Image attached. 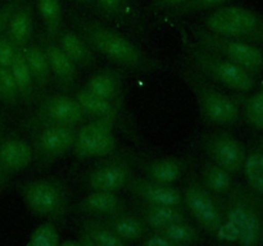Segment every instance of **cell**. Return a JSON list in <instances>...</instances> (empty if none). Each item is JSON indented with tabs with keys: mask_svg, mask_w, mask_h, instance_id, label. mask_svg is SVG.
<instances>
[{
	"mask_svg": "<svg viewBox=\"0 0 263 246\" xmlns=\"http://www.w3.org/2000/svg\"><path fill=\"white\" fill-rule=\"evenodd\" d=\"M128 191L145 204L181 205L182 194L172 184L159 183L149 178H131L126 186Z\"/></svg>",
	"mask_w": 263,
	"mask_h": 246,
	"instance_id": "obj_14",
	"label": "cell"
},
{
	"mask_svg": "<svg viewBox=\"0 0 263 246\" xmlns=\"http://www.w3.org/2000/svg\"><path fill=\"white\" fill-rule=\"evenodd\" d=\"M140 217L149 231H158L171 223L187 219L181 205L145 204L140 210Z\"/></svg>",
	"mask_w": 263,
	"mask_h": 246,
	"instance_id": "obj_21",
	"label": "cell"
},
{
	"mask_svg": "<svg viewBox=\"0 0 263 246\" xmlns=\"http://www.w3.org/2000/svg\"><path fill=\"white\" fill-rule=\"evenodd\" d=\"M40 43L45 50L46 55H48L51 76L64 90L73 87L77 78V68L79 67L64 53L55 38L49 37L48 35H43L40 37Z\"/></svg>",
	"mask_w": 263,
	"mask_h": 246,
	"instance_id": "obj_15",
	"label": "cell"
},
{
	"mask_svg": "<svg viewBox=\"0 0 263 246\" xmlns=\"http://www.w3.org/2000/svg\"><path fill=\"white\" fill-rule=\"evenodd\" d=\"M203 150L208 159L229 171L236 173L243 168L246 149L243 144L228 132H212L203 138Z\"/></svg>",
	"mask_w": 263,
	"mask_h": 246,
	"instance_id": "obj_10",
	"label": "cell"
},
{
	"mask_svg": "<svg viewBox=\"0 0 263 246\" xmlns=\"http://www.w3.org/2000/svg\"><path fill=\"white\" fill-rule=\"evenodd\" d=\"M37 10L45 26L46 35L55 38L62 30L63 22L61 0H37Z\"/></svg>",
	"mask_w": 263,
	"mask_h": 246,
	"instance_id": "obj_30",
	"label": "cell"
},
{
	"mask_svg": "<svg viewBox=\"0 0 263 246\" xmlns=\"http://www.w3.org/2000/svg\"><path fill=\"white\" fill-rule=\"evenodd\" d=\"M241 169L249 187L257 194H263V151L253 150L247 154Z\"/></svg>",
	"mask_w": 263,
	"mask_h": 246,
	"instance_id": "obj_31",
	"label": "cell"
},
{
	"mask_svg": "<svg viewBox=\"0 0 263 246\" xmlns=\"http://www.w3.org/2000/svg\"><path fill=\"white\" fill-rule=\"evenodd\" d=\"M74 2L82 3V4H90V3H92V2H94V0H74Z\"/></svg>",
	"mask_w": 263,
	"mask_h": 246,
	"instance_id": "obj_42",
	"label": "cell"
},
{
	"mask_svg": "<svg viewBox=\"0 0 263 246\" xmlns=\"http://www.w3.org/2000/svg\"><path fill=\"white\" fill-rule=\"evenodd\" d=\"M0 189H2V187H0Z\"/></svg>",
	"mask_w": 263,
	"mask_h": 246,
	"instance_id": "obj_43",
	"label": "cell"
},
{
	"mask_svg": "<svg viewBox=\"0 0 263 246\" xmlns=\"http://www.w3.org/2000/svg\"><path fill=\"white\" fill-rule=\"evenodd\" d=\"M64 53L74 61L77 67L90 68L98 61L95 51L77 31L61 30L55 37Z\"/></svg>",
	"mask_w": 263,
	"mask_h": 246,
	"instance_id": "obj_18",
	"label": "cell"
},
{
	"mask_svg": "<svg viewBox=\"0 0 263 246\" xmlns=\"http://www.w3.org/2000/svg\"><path fill=\"white\" fill-rule=\"evenodd\" d=\"M140 243L144 246H175L174 242L159 231H148L140 240Z\"/></svg>",
	"mask_w": 263,
	"mask_h": 246,
	"instance_id": "obj_39",
	"label": "cell"
},
{
	"mask_svg": "<svg viewBox=\"0 0 263 246\" xmlns=\"http://www.w3.org/2000/svg\"><path fill=\"white\" fill-rule=\"evenodd\" d=\"M158 231L163 233L166 237H168L175 246L192 245V243H197L202 240V233L187 219L171 223Z\"/></svg>",
	"mask_w": 263,
	"mask_h": 246,
	"instance_id": "obj_29",
	"label": "cell"
},
{
	"mask_svg": "<svg viewBox=\"0 0 263 246\" xmlns=\"http://www.w3.org/2000/svg\"><path fill=\"white\" fill-rule=\"evenodd\" d=\"M203 27L217 35L246 40L262 32L263 20L254 10L248 8L222 5L205 18Z\"/></svg>",
	"mask_w": 263,
	"mask_h": 246,
	"instance_id": "obj_5",
	"label": "cell"
},
{
	"mask_svg": "<svg viewBox=\"0 0 263 246\" xmlns=\"http://www.w3.org/2000/svg\"><path fill=\"white\" fill-rule=\"evenodd\" d=\"M33 148L17 135L0 140V187L13 174L22 172L33 160Z\"/></svg>",
	"mask_w": 263,
	"mask_h": 246,
	"instance_id": "obj_12",
	"label": "cell"
},
{
	"mask_svg": "<svg viewBox=\"0 0 263 246\" xmlns=\"http://www.w3.org/2000/svg\"><path fill=\"white\" fill-rule=\"evenodd\" d=\"M200 178L203 186L213 195H228L234 187L233 173L210 159L202 163Z\"/></svg>",
	"mask_w": 263,
	"mask_h": 246,
	"instance_id": "obj_25",
	"label": "cell"
},
{
	"mask_svg": "<svg viewBox=\"0 0 263 246\" xmlns=\"http://www.w3.org/2000/svg\"><path fill=\"white\" fill-rule=\"evenodd\" d=\"M20 192L27 209L36 217L57 220L66 213L68 196L64 184L58 179H31L21 184Z\"/></svg>",
	"mask_w": 263,
	"mask_h": 246,
	"instance_id": "obj_4",
	"label": "cell"
},
{
	"mask_svg": "<svg viewBox=\"0 0 263 246\" xmlns=\"http://www.w3.org/2000/svg\"><path fill=\"white\" fill-rule=\"evenodd\" d=\"M9 69L10 72H12L15 84H17L21 99H22L26 104H30L33 99V94H35L33 91H35L36 85L35 81H33L32 73H31L30 68H28L27 66L25 55H23L22 49H18L17 50Z\"/></svg>",
	"mask_w": 263,
	"mask_h": 246,
	"instance_id": "obj_28",
	"label": "cell"
},
{
	"mask_svg": "<svg viewBox=\"0 0 263 246\" xmlns=\"http://www.w3.org/2000/svg\"><path fill=\"white\" fill-rule=\"evenodd\" d=\"M77 127L64 125H41L32 140L33 153L44 163L66 155L73 148Z\"/></svg>",
	"mask_w": 263,
	"mask_h": 246,
	"instance_id": "obj_9",
	"label": "cell"
},
{
	"mask_svg": "<svg viewBox=\"0 0 263 246\" xmlns=\"http://www.w3.org/2000/svg\"><path fill=\"white\" fill-rule=\"evenodd\" d=\"M22 2L23 0H9L4 7L0 8V33L7 28L10 15H12L13 12L20 7V4Z\"/></svg>",
	"mask_w": 263,
	"mask_h": 246,
	"instance_id": "obj_40",
	"label": "cell"
},
{
	"mask_svg": "<svg viewBox=\"0 0 263 246\" xmlns=\"http://www.w3.org/2000/svg\"><path fill=\"white\" fill-rule=\"evenodd\" d=\"M259 236H261V222H259L258 213L253 204H249L238 242L246 246L256 245L259 240Z\"/></svg>",
	"mask_w": 263,
	"mask_h": 246,
	"instance_id": "obj_32",
	"label": "cell"
},
{
	"mask_svg": "<svg viewBox=\"0 0 263 246\" xmlns=\"http://www.w3.org/2000/svg\"><path fill=\"white\" fill-rule=\"evenodd\" d=\"M229 2H231V0H189L185 4L171 10L172 14L175 15H186L197 12H202V10L216 9V8L222 7V5H225Z\"/></svg>",
	"mask_w": 263,
	"mask_h": 246,
	"instance_id": "obj_36",
	"label": "cell"
},
{
	"mask_svg": "<svg viewBox=\"0 0 263 246\" xmlns=\"http://www.w3.org/2000/svg\"><path fill=\"white\" fill-rule=\"evenodd\" d=\"M189 0H153L151 4L152 12H159V10L175 9L180 5L185 4Z\"/></svg>",
	"mask_w": 263,
	"mask_h": 246,
	"instance_id": "obj_41",
	"label": "cell"
},
{
	"mask_svg": "<svg viewBox=\"0 0 263 246\" xmlns=\"http://www.w3.org/2000/svg\"><path fill=\"white\" fill-rule=\"evenodd\" d=\"M23 55H25L27 66L32 73L33 81L37 89L45 91L48 89L51 79L50 67H49L48 55L44 50L41 43L28 41L27 45L22 48Z\"/></svg>",
	"mask_w": 263,
	"mask_h": 246,
	"instance_id": "obj_22",
	"label": "cell"
},
{
	"mask_svg": "<svg viewBox=\"0 0 263 246\" xmlns=\"http://www.w3.org/2000/svg\"><path fill=\"white\" fill-rule=\"evenodd\" d=\"M246 117L252 127L263 130V89L248 99L246 104Z\"/></svg>",
	"mask_w": 263,
	"mask_h": 246,
	"instance_id": "obj_35",
	"label": "cell"
},
{
	"mask_svg": "<svg viewBox=\"0 0 263 246\" xmlns=\"http://www.w3.org/2000/svg\"><path fill=\"white\" fill-rule=\"evenodd\" d=\"M58 243L59 231L50 220L36 227L28 240V245L31 246H57Z\"/></svg>",
	"mask_w": 263,
	"mask_h": 246,
	"instance_id": "obj_34",
	"label": "cell"
},
{
	"mask_svg": "<svg viewBox=\"0 0 263 246\" xmlns=\"http://www.w3.org/2000/svg\"><path fill=\"white\" fill-rule=\"evenodd\" d=\"M184 77L194 92L198 107L205 120L217 126H231L238 122L240 113L230 96L215 89L193 67L184 69Z\"/></svg>",
	"mask_w": 263,
	"mask_h": 246,
	"instance_id": "obj_3",
	"label": "cell"
},
{
	"mask_svg": "<svg viewBox=\"0 0 263 246\" xmlns=\"http://www.w3.org/2000/svg\"><path fill=\"white\" fill-rule=\"evenodd\" d=\"M181 194L182 202L195 222L205 232L215 236L222 223L223 214L216 202L213 194L203 186L202 182L198 181L187 182Z\"/></svg>",
	"mask_w": 263,
	"mask_h": 246,
	"instance_id": "obj_8",
	"label": "cell"
},
{
	"mask_svg": "<svg viewBox=\"0 0 263 246\" xmlns=\"http://www.w3.org/2000/svg\"><path fill=\"white\" fill-rule=\"evenodd\" d=\"M133 178L128 164L123 161H107L94 167L85 176V184L91 191L118 192L127 186Z\"/></svg>",
	"mask_w": 263,
	"mask_h": 246,
	"instance_id": "obj_13",
	"label": "cell"
},
{
	"mask_svg": "<svg viewBox=\"0 0 263 246\" xmlns=\"http://www.w3.org/2000/svg\"><path fill=\"white\" fill-rule=\"evenodd\" d=\"M230 194L231 197L229 207L222 218V223L215 236L223 242H238L240 230L246 219L247 210L251 202L243 196V194H235L233 190Z\"/></svg>",
	"mask_w": 263,
	"mask_h": 246,
	"instance_id": "obj_16",
	"label": "cell"
},
{
	"mask_svg": "<svg viewBox=\"0 0 263 246\" xmlns=\"http://www.w3.org/2000/svg\"><path fill=\"white\" fill-rule=\"evenodd\" d=\"M77 210L94 217H109L126 210V204L117 192L91 191L77 204Z\"/></svg>",
	"mask_w": 263,
	"mask_h": 246,
	"instance_id": "obj_17",
	"label": "cell"
},
{
	"mask_svg": "<svg viewBox=\"0 0 263 246\" xmlns=\"http://www.w3.org/2000/svg\"><path fill=\"white\" fill-rule=\"evenodd\" d=\"M18 48L12 43L8 35L0 33V67L9 68Z\"/></svg>",
	"mask_w": 263,
	"mask_h": 246,
	"instance_id": "obj_37",
	"label": "cell"
},
{
	"mask_svg": "<svg viewBox=\"0 0 263 246\" xmlns=\"http://www.w3.org/2000/svg\"><path fill=\"white\" fill-rule=\"evenodd\" d=\"M115 122L109 119H91L77 128L73 154L79 159L100 158L112 154L117 148Z\"/></svg>",
	"mask_w": 263,
	"mask_h": 246,
	"instance_id": "obj_7",
	"label": "cell"
},
{
	"mask_svg": "<svg viewBox=\"0 0 263 246\" xmlns=\"http://www.w3.org/2000/svg\"><path fill=\"white\" fill-rule=\"evenodd\" d=\"M103 219L108 223L113 232L125 242L141 240L149 231L140 215L131 214L126 210L105 217Z\"/></svg>",
	"mask_w": 263,
	"mask_h": 246,
	"instance_id": "obj_23",
	"label": "cell"
},
{
	"mask_svg": "<svg viewBox=\"0 0 263 246\" xmlns=\"http://www.w3.org/2000/svg\"><path fill=\"white\" fill-rule=\"evenodd\" d=\"M89 91L118 104L122 95V81L113 71H100L92 74L85 85Z\"/></svg>",
	"mask_w": 263,
	"mask_h": 246,
	"instance_id": "obj_26",
	"label": "cell"
},
{
	"mask_svg": "<svg viewBox=\"0 0 263 246\" xmlns=\"http://www.w3.org/2000/svg\"><path fill=\"white\" fill-rule=\"evenodd\" d=\"M20 99V91L10 69L0 67V101L9 107H15Z\"/></svg>",
	"mask_w": 263,
	"mask_h": 246,
	"instance_id": "obj_33",
	"label": "cell"
},
{
	"mask_svg": "<svg viewBox=\"0 0 263 246\" xmlns=\"http://www.w3.org/2000/svg\"><path fill=\"white\" fill-rule=\"evenodd\" d=\"M182 44L192 67L205 78L220 82L235 91L247 92L253 89V74L243 67L203 48L197 41H192L185 32L182 33Z\"/></svg>",
	"mask_w": 263,
	"mask_h": 246,
	"instance_id": "obj_2",
	"label": "cell"
},
{
	"mask_svg": "<svg viewBox=\"0 0 263 246\" xmlns=\"http://www.w3.org/2000/svg\"><path fill=\"white\" fill-rule=\"evenodd\" d=\"M74 99L89 119H109L115 122L118 117V104L105 100L82 87L77 90Z\"/></svg>",
	"mask_w": 263,
	"mask_h": 246,
	"instance_id": "obj_24",
	"label": "cell"
},
{
	"mask_svg": "<svg viewBox=\"0 0 263 246\" xmlns=\"http://www.w3.org/2000/svg\"><path fill=\"white\" fill-rule=\"evenodd\" d=\"M73 20L77 32L87 41L90 48L113 63L136 71H153L161 67L158 61L152 60L133 41L117 31L86 18L74 17Z\"/></svg>",
	"mask_w": 263,
	"mask_h": 246,
	"instance_id": "obj_1",
	"label": "cell"
},
{
	"mask_svg": "<svg viewBox=\"0 0 263 246\" xmlns=\"http://www.w3.org/2000/svg\"><path fill=\"white\" fill-rule=\"evenodd\" d=\"M126 2L127 0H94L92 3L97 5L100 13L109 17H116L123 12Z\"/></svg>",
	"mask_w": 263,
	"mask_h": 246,
	"instance_id": "obj_38",
	"label": "cell"
},
{
	"mask_svg": "<svg viewBox=\"0 0 263 246\" xmlns=\"http://www.w3.org/2000/svg\"><path fill=\"white\" fill-rule=\"evenodd\" d=\"M80 245L85 246H125V241L121 240L112 231L104 219L89 218L80 225Z\"/></svg>",
	"mask_w": 263,
	"mask_h": 246,
	"instance_id": "obj_20",
	"label": "cell"
},
{
	"mask_svg": "<svg viewBox=\"0 0 263 246\" xmlns=\"http://www.w3.org/2000/svg\"><path fill=\"white\" fill-rule=\"evenodd\" d=\"M37 119L41 125H64L77 127L89 120V117L81 109L74 97L54 94L44 97L40 102Z\"/></svg>",
	"mask_w": 263,
	"mask_h": 246,
	"instance_id": "obj_11",
	"label": "cell"
},
{
	"mask_svg": "<svg viewBox=\"0 0 263 246\" xmlns=\"http://www.w3.org/2000/svg\"><path fill=\"white\" fill-rule=\"evenodd\" d=\"M7 35L18 49H22L31 40L33 31V7L31 0H23L10 15Z\"/></svg>",
	"mask_w": 263,
	"mask_h": 246,
	"instance_id": "obj_19",
	"label": "cell"
},
{
	"mask_svg": "<svg viewBox=\"0 0 263 246\" xmlns=\"http://www.w3.org/2000/svg\"><path fill=\"white\" fill-rule=\"evenodd\" d=\"M193 37L203 48L239 64L252 74L263 69V53L247 41L217 35L205 30L203 26L193 28Z\"/></svg>",
	"mask_w": 263,
	"mask_h": 246,
	"instance_id": "obj_6",
	"label": "cell"
},
{
	"mask_svg": "<svg viewBox=\"0 0 263 246\" xmlns=\"http://www.w3.org/2000/svg\"><path fill=\"white\" fill-rule=\"evenodd\" d=\"M184 173V161L176 158H161L151 161L145 167V177L154 182L174 184Z\"/></svg>",
	"mask_w": 263,
	"mask_h": 246,
	"instance_id": "obj_27",
	"label": "cell"
}]
</instances>
